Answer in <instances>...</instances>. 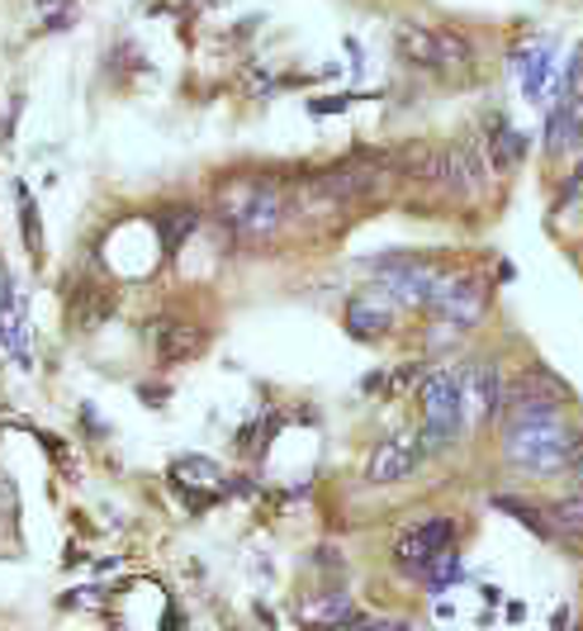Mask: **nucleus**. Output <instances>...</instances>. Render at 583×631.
<instances>
[{
	"label": "nucleus",
	"instance_id": "9d476101",
	"mask_svg": "<svg viewBox=\"0 0 583 631\" xmlns=\"http://www.w3.org/2000/svg\"><path fill=\"white\" fill-rule=\"evenodd\" d=\"M422 461V447L413 437H385L380 447L370 451V466H366V480L370 484H399L418 470Z\"/></svg>",
	"mask_w": 583,
	"mask_h": 631
},
{
	"label": "nucleus",
	"instance_id": "2eb2a0df",
	"mask_svg": "<svg viewBox=\"0 0 583 631\" xmlns=\"http://www.w3.org/2000/svg\"><path fill=\"white\" fill-rule=\"evenodd\" d=\"M304 618H309V622H366L360 612H352L346 593H327V598H319V603H309Z\"/></svg>",
	"mask_w": 583,
	"mask_h": 631
},
{
	"label": "nucleus",
	"instance_id": "4be33fe9",
	"mask_svg": "<svg viewBox=\"0 0 583 631\" xmlns=\"http://www.w3.org/2000/svg\"><path fill=\"white\" fill-rule=\"evenodd\" d=\"M579 138H583V129H579Z\"/></svg>",
	"mask_w": 583,
	"mask_h": 631
},
{
	"label": "nucleus",
	"instance_id": "a211bd4d",
	"mask_svg": "<svg viewBox=\"0 0 583 631\" xmlns=\"http://www.w3.org/2000/svg\"><path fill=\"white\" fill-rule=\"evenodd\" d=\"M171 475H176L181 484H218L224 475H218V466L214 461H204V456H185V461H176V470H171Z\"/></svg>",
	"mask_w": 583,
	"mask_h": 631
},
{
	"label": "nucleus",
	"instance_id": "4468645a",
	"mask_svg": "<svg viewBox=\"0 0 583 631\" xmlns=\"http://www.w3.org/2000/svg\"><path fill=\"white\" fill-rule=\"evenodd\" d=\"M550 67H555V62H550V49H546V43H541L536 53H522V57H517V72H522V96H527V100H541Z\"/></svg>",
	"mask_w": 583,
	"mask_h": 631
},
{
	"label": "nucleus",
	"instance_id": "423d86ee",
	"mask_svg": "<svg viewBox=\"0 0 583 631\" xmlns=\"http://www.w3.org/2000/svg\"><path fill=\"white\" fill-rule=\"evenodd\" d=\"M488 157L484 148L475 143V138H465V143H455L441 152V171H436V181L441 185H451L455 195H469V200H479L488 191Z\"/></svg>",
	"mask_w": 583,
	"mask_h": 631
},
{
	"label": "nucleus",
	"instance_id": "aec40b11",
	"mask_svg": "<svg viewBox=\"0 0 583 631\" xmlns=\"http://www.w3.org/2000/svg\"><path fill=\"white\" fill-rule=\"evenodd\" d=\"M171 214H176V218H166V224H162V238H166V247H181L185 233L199 224V214L195 210H171Z\"/></svg>",
	"mask_w": 583,
	"mask_h": 631
},
{
	"label": "nucleus",
	"instance_id": "9b49d317",
	"mask_svg": "<svg viewBox=\"0 0 583 631\" xmlns=\"http://www.w3.org/2000/svg\"><path fill=\"white\" fill-rule=\"evenodd\" d=\"M389 323H393V304L385 290L360 295L346 304V328H352L356 338H380V333H389Z\"/></svg>",
	"mask_w": 583,
	"mask_h": 631
},
{
	"label": "nucleus",
	"instance_id": "f257e3e1",
	"mask_svg": "<svg viewBox=\"0 0 583 631\" xmlns=\"http://www.w3.org/2000/svg\"><path fill=\"white\" fill-rule=\"evenodd\" d=\"M503 456L527 470V475H560L583 456V441H574V432L564 428V418H531V423H512L508 441H503Z\"/></svg>",
	"mask_w": 583,
	"mask_h": 631
},
{
	"label": "nucleus",
	"instance_id": "6e6552de",
	"mask_svg": "<svg viewBox=\"0 0 583 631\" xmlns=\"http://www.w3.org/2000/svg\"><path fill=\"white\" fill-rule=\"evenodd\" d=\"M451 536H455L451 517H432V523H422V527H413V532L399 536V546H393V560H399V570H408V575H422L436 550L451 546Z\"/></svg>",
	"mask_w": 583,
	"mask_h": 631
},
{
	"label": "nucleus",
	"instance_id": "412c9836",
	"mask_svg": "<svg viewBox=\"0 0 583 631\" xmlns=\"http://www.w3.org/2000/svg\"><path fill=\"white\" fill-rule=\"evenodd\" d=\"M309 109H313V115H333V109H346V96H333V100H313Z\"/></svg>",
	"mask_w": 583,
	"mask_h": 631
},
{
	"label": "nucleus",
	"instance_id": "dca6fc26",
	"mask_svg": "<svg viewBox=\"0 0 583 631\" xmlns=\"http://www.w3.org/2000/svg\"><path fill=\"white\" fill-rule=\"evenodd\" d=\"M422 579H428L436 593H441V589H451V584L461 579V556H455L451 546H446V550H436V556L428 560V570H422Z\"/></svg>",
	"mask_w": 583,
	"mask_h": 631
},
{
	"label": "nucleus",
	"instance_id": "ddd939ff",
	"mask_svg": "<svg viewBox=\"0 0 583 631\" xmlns=\"http://www.w3.org/2000/svg\"><path fill=\"white\" fill-rule=\"evenodd\" d=\"M527 133H517V129H508L503 119H494V138H488V167H517L527 157Z\"/></svg>",
	"mask_w": 583,
	"mask_h": 631
},
{
	"label": "nucleus",
	"instance_id": "0eeeda50",
	"mask_svg": "<svg viewBox=\"0 0 583 631\" xmlns=\"http://www.w3.org/2000/svg\"><path fill=\"white\" fill-rule=\"evenodd\" d=\"M436 271L428 261H408V257H393L380 266V290L399 304H428L432 290H436Z\"/></svg>",
	"mask_w": 583,
	"mask_h": 631
},
{
	"label": "nucleus",
	"instance_id": "f8f14e48",
	"mask_svg": "<svg viewBox=\"0 0 583 631\" xmlns=\"http://www.w3.org/2000/svg\"><path fill=\"white\" fill-rule=\"evenodd\" d=\"M199 346H204V333H199V328L176 323V319L156 323V356H162L166 366H176V361H191Z\"/></svg>",
	"mask_w": 583,
	"mask_h": 631
},
{
	"label": "nucleus",
	"instance_id": "f03ea898",
	"mask_svg": "<svg viewBox=\"0 0 583 631\" xmlns=\"http://www.w3.org/2000/svg\"><path fill=\"white\" fill-rule=\"evenodd\" d=\"M218 218L238 233L242 243H266L285 224V195L266 181H233L218 195Z\"/></svg>",
	"mask_w": 583,
	"mask_h": 631
},
{
	"label": "nucleus",
	"instance_id": "f3484780",
	"mask_svg": "<svg viewBox=\"0 0 583 631\" xmlns=\"http://www.w3.org/2000/svg\"><path fill=\"white\" fill-rule=\"evenodd\" d=\"M14 200H20V218H24V243H29V257L43 261V233H39V210L29 200L24 185H14Z\"/></svg>",
	"mask_w": 583,
	"mask_h": 631
},
{
	"label": "nucleus",
	"instance_id": "7ed1b4c3",
	"mask_svg": "<svg viewBox=\"0 0 583 631\" xmlns=\"http://www.w3.org/2000/svg\"><path fill=\"white\" fill-rule=\"evenodd\" d=\"M418 404H422V451H446L465 428V394L455 366L432 371L418 389Z\"/></svg>",
	"mask_w": 583,
	"mask_h": 631
},
{
	"label": "nucleus",
	"instance_id": "20e7f679",
	"mask_svg": "<svg viewBox=\"0 0 583 631\" xmlns=\"http://www.w3.org/2000/svg\"><path fill=\"white\" fill-rule=\"evenodd\" d=\"M393 49H399L408 67H455V62L469 57V49L455 34H436V29L413 20L393 24Z\"/></svg>",
	"mask_w": 583,
	"mask_h": 631
},
{
	"label": "nucleus",
	"instance_id": "6ab92c4d",
	"mask_svg": "<svg viewBox=\"0 0 583 631\" xmlns=\"http://www.w3.org/2000/svg\"><path fill=\"white\" fill-rule=\"evenodd\" d=\"M550 517L564 527V532H574V536H583V494H570L564 503H555L550 509Z\"/></svg>",
	"mask_w": 583,
	"mask_h": 631
},
{
	"label": "nucleus",
	"instance_id": "39448f33",
	"mask_svg": "<svg viewBox=\"0 0 583 631\" xmlns=\"http://www.w3.org/2000/svg\"><path fill=\"white\" fill-rule=\"evenodd\" d=\"M484 280L479 276H455L436 280V290L428 299V309H436L441 319H446V328H455V333H465V328H475L484 319Z\"/></svg>",
	"mask_w": 583,
	"mask_h": 631
},
{
	"label": "nucleus",
	"instance_id": "1a4fd4ad",
	"mask_svg": "<svg viewBox=\"0 0 583 631\" xmlns=\"http://www.w3.org/2000/svg\"><path fill=\"white\" fill-rule=\"evenodd\" d=\"M455 375H461L465 414H475V418L503 414V375L488 361H465V366H455Z\"/></svg>",
	"mask_w": 583,
	"mask_h": 631
}]
</instances>
